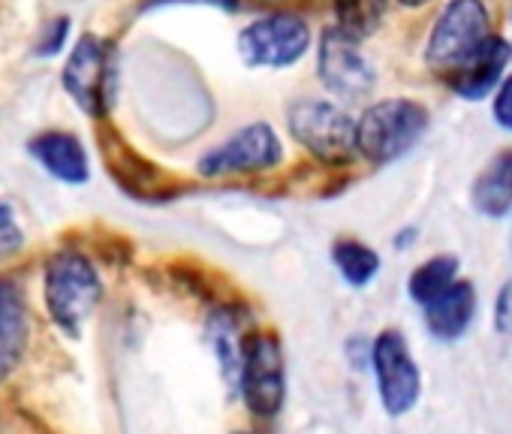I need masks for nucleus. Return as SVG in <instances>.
<instances>
[{"mask_svg":"<svg viewBox=\"0 0 512 434\" xmlns=\"http://www.w3.org/2000/svg\"><path fill=\"white\" fill-rule=\"evenodd\" d=\"M398 4H404V7H425L428 0H398Z\"/></svg>","mask_w":512,"mask_h":434,"instance_id":"5701e85b","label":"nucleus"},{"mask_svg":"<svg viewBox=\"0 0 512 434\" xmlns=\"http://www.w3.org/2000/svg\"><path fill=\"white\" fill-rule=\"evenodd\" d=\"M491 115L497 121V127L509 130L512 133V73L500 82V88L494 91V106H491Z\"/></svg>","mask_w":512,"mask_h":434,"instance_id":"6ab92c4d","label":"nucleus"},{"mask_svg":"<svg viewBox=\"0 0 512 434\" xmlns=\"http://www.w3.org/2000/svg\"><path fill=\"white\" fill-rule=\"evenodd\" d=\"M293 139L329 166H347L356 151V121L332 100H296L287 109Z\"/></svg>","mask_w":512,"mask_h":434,"instance_id":"7ed1b4c3","label":"nucleus"},{"mask_svg":"<svg viewBox=\"0 0 512 434\" xmlns=\"http://www.w3.org/2000/svg\"><path fill=\"white\" fill-rule=\"evenodd\" d=\"M494 326L500 335H512V281L500 287V296L494 305Z\"/></svg>","mask_w":512,"mask_h":434,"instance_id":"412c9836","label":"nucleus"},{"mask_svg":"<svg viewBox=\"0 0 512 434\" xmlns=\"http://www.w3.org/2000/svg\"><path fill=\"white\" fill-rule=\"evenodd\" d=\"M31 154L61 181L82 184L88 181V154L82 142L70 133H43L31 142Z\"/></svg>","mask_w":512,"mask_h":434,"instance_id":"2eb2a0df","label":"nucleus"},{"mask_svg":"<svg viewBox=\"0 0 512 434\" xmlns=\"http://www.w3.org/2000/svg\"><path fill=\"white\" fill-rule=\"evenodd\" d=\"M64 88L70 97L94 118H103L112 103L115 91V58L112 49L97 40L94 34H85L79 46L73 49L67 70H64Z\"/></svg>","mask_w":512,"mask_h":434,"instance_id":"9d476101","label":"nucleus"},{"mask_svg":"<svg viewBox=\"0 0 512 434\" xmlns=\"http://www.w3.org/2000/svg\"><path fill=\"white\" fill-rule=\"evenodd\" d=\"M509 58H512V46L503 37L491 34L473 55H467L458 67H452L440 79L446 82L452 94L476 103V100H485L494 88H500Z\"/></svg>","mask_w":512,"mask_h":434,"instance_id":"9b49d317","label":"nucleus"},{"mask_svg":"<svg viewBox=\"0 0 512 434\" xmlns=\"http://www.w3.org/2000/svg\"><path fill=\"white\" fill-rule=\"evenodd\" d=\"M238 386L244 407L253 416L272 419L281 413L287 398V362L281 338L275 332H250L241 341Z\"/></svg>","mask_w":512,"mask_h":434,"instance_id":"f03ea898","label":"nucleus"},{"mask_svg":"<svg viewBox=\"0 0 512 434\" xmlns=\"http://www.w3.org/2000/svg\"><path fill=\"white\" fill-rule=\"evenodd\" d=\"M332 263L350 287H368L380 272V257L374 248L356 239H338L332 245Z\"/></svg>","mask_w":512,"mask_h":434,"instance_id":"f3484780","label":"nucleus"},{"mask_svg":"<svg viewBox=\"0 0 512 434\" xmlns=\"http://www.w3.org/2000/svg\"><path fill=\"white\" fill-rule=\"evenodd\" d=\"M284 160V145L272 124L253 121L241 130H235L223 145L211 148L199 163V175L205 178H223V175H253L275 169Z\"/></svg>","mask_w":512,"mask_h":434,"instance_id":"0eeeda50","label":"nucleus"},{"mask_svg":"<svg viewBox=\"0 0 512 434\" xmlns=\"http://www.w3.org/2000/svg\"><path fill=\"white\" fill-rule=\"evenodd\" d=\"M386 4L389 0H335V19H338L335 28L353 40H365L380 28L386 16Z\"/></svg>","mask_w":512,"mask_h":434,"instance_id":"a211bd4d","label":"nucleus"},{"mask_svg":"<svg viewBox=\"0 0 512 434\" xmlns=\"http://www.w3.org/2000/svg\"><path fill=\"white\" fill-rule=\"evenodd\" d=\"M311 49V28L293 13H272L250 22L238 34V55L247 67L284 70L299 64Z\"/></svg>","mask_w":512,"mask_h":434,"instance_id":"423d86ee","label":"nucleus"},{"mask_svg":"<svg viewBox=\"0 0 512 434\" xmlns=\"http://www.w3.org/2000/svg\"><path fill=\"white\" fill-rule=\"evenodd\" d=\"M428 121V109L416 100H380L356 121V151L374 166L395 163L422 142Z\"/></svg>","mask_w":512,"mask_h":434,"instance_id":"f257e3e1","label":"nucleus"},{"mask_svg":"<svg viewBox=\"0 0 512 434\" xmlns=\"http://www.w3.org/2000/svg\"><path fill=\"white\" fill-rule=\"evenodd\" d=\"M317 73L329 94L353 103L374 91L377 73L374 64L359 52V40L347 37L338 28L323 31L320 49H317Z\"/></svg>","mask_w":512,"mask_h":434,"instance_id":"1a4fd4ad","label":"nucleus"},{"mask_svg":"<svg viewBox=\"0 0 512 434\" xmlns=\"http://www.w3.org/2000/svg\"><path fill=\"white\" fill-rule=\"evenodd\" d=\"M458 281V260L452 254H443V257H431L425 260L407 281V293L416 305H428L434 302L443 290H449L452 284Z\"/></svg>","mask_w":512,"mask_h":434,"instance_id":"dca6fc26","label":"nucleus"},{"mask_svg":"<svg viewBox=\"0 0 512 434\" xmlns=\"http://www.w3.org/2000/svg\"><path fill=\"white\" fill-rule=\"evenodd\" d=\"M103 296L97 269L82 254H58L46 266V305L52 320L73 338H79L82 323L94 314Z\"/></svg>","mask_w":512,"mask_h":434,"instance_id":"20e7f679","label":"nucleus"},{"mask_svg":"<svg viewBox=\"0 0 512 434\" xmlns=\"http://www.w3.org/2000/svg\"><path fill=\"white\" fill-rule=\"evenodd\" d=\"M476 317V290L470 281H455L425 305V326L437 341H458Z\"/></svg>","mask_w":512,"mask_h":434,"instance_id":"ddd939ff","label":"nucleus"},{"mask_svg":"<svg viewBox=\"0 0 512 434\" xmlns=\"http://www.w3.org/2000/svg\"><path fill=\"white\" fill-rule=\"evenodd\" d=\"M488 37H491V16L482 0H449L428 34L425 64L434 70V76H446L467 55H473Z\"/></svg>","mask_w":512,"mask_h":434,"instance_id":"39448f33","label":"nucleus"},{"mask_svg":"<svg viewBox=\"0 0 512 434\" xmlns=\"http://www.w3.org/2000/svg\"><path fill=\"white\" fill-rule=\"evenodd\" d=\"M16 248H22V233L13 221L10 205H0V254H10Z\"/></svg>","mask_w":512,"mask_h":434,"instance_id":"aec40b11","label":"nucleus"},{"mask_svg":"<svg viewBox=\"0 0 512 434\" xmlns=\"http://www.w3.org/2000/svg\"><path fill=\"white\" fill-rule=\"evenodd\" d=\"M67 28H70V22H67V19H58V22L52 25V37L43 43V49H40V52H46V55H55V52L61 49L64 37H67Z\"/></svg>","mask_w":512,"mask_h":434,"instance_id":"4be33fe9","label":"nucleus"},{"mask_svg":"<svg viewBox=\"0 0 512 434\" xmlns=\"http://www.w3.org/2000/svg\"><path fill=\"white\" fill-rule=\"evenodd\" d=\"M371 365H374L383 410L389 416L410 413L422 395V374H419V365L398 329H383L374 338Z\"/></svg>","mask_w":512,"mask_h":434,"instance_id":"6e6552de","label":"nucleus"},{"mask_svg":"<svg viewBox=\"0 0 512 434\" xmlns=\"http://www.w3.org/2000/svg\"><path fill=\"white\" fill-rule=\"evenodd\" d=\"M28 344V308L19 281L0 278V383L19 365Z\"/></svg>","mask_w":512,"mask_h":434,"instance_id":"f8f14e48","label":"nucleus"},{"mask_svg":"<svg viewBox=\"0 0 512 434\" xmlns=\"http://www.w3.org/2000/svg\"><path fill=\"white\" fill-rule=\"evenodd\" d=\"M470 199H473V208L482 217H491V221H500V217L509 214V208H512V148L497 151L485 163V169L473 181Z\"/></svg>","mask_w":512,"mask_h":434,"instance_id":"4468645a","label":"nucleus"}]
</instances>
